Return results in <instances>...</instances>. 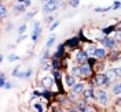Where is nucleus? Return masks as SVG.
<instances>
[{"mask_svg": "<svg viewBox=\"0 0 121 112\" xmlns=\"http://www.w3.org/2000/svg\"><path fill=\"white\" fill-rule=\"evenodd\" d=\"M58 4H59V3H58L56 0H54L52 3H50V4H47V6H44V7H43V12H44V14L54 12V11L58 8Z\"/></svg>", "mask_w": 121, "mask_h": 112, "instance_id": "nucleus-1", "label": "nucleus"}, {"mask_svg": "<svg viewBox=\"0 0 121 112\" xmlns=\"http://www.w3.org/2000/svg\"><path fill=\"white\" fill-rule=\"evenodd\" d=\"M106 77H107V81H109V83L110 82H114L116 79H117V77H118V74H117V70H107V73H106Z\"/></svg>", "mask_w": 121, "mask_h": 112, "instance_id": "nucleus-2", "label": "nucleus"}, {"mask_svg": "<svg viewBox=\"0 0 121 112\" xmlns=\"http://www.w3.org/2000/svg\"><path fill=\"white\" fill-rule=\"evenodd\" d=\"M107 94H106V92L103 90H98V93H96V100H98L100 104H106L107 103Z\"/></svg>", "mask_w": 121, "mask_h": 112, "instance_id": "nucleus-3", "label": "nucleus"}, {"mask_svg": "<svg viewBox=\"0 0 121 112\" xmlns=\"http://www.w3.org/2000/svg\"><path fill=\"white\" fill-rule=\"evenodd\" d=\"M95 82L98 83V85H106V83H109V81H107V77L106 75L98 74L95 77Z\"/></svg>", "mask_w": 121, "mask_h": 112, "instance_id": "nucleus-4", "label": "nucleus"}, {"mask_svg": "<svg viewBox=\"0 0 121 112\" xmlns=\"http://www.w3.org/2000/svg\"><path fill=\"white\" fill-rule=\"evenodd\" d=\"M41 83H43V86L44 88H51L54 83V79L52 77H44L43 79H41Z\"/></svg>", "mask_w": 121, "mask_h": 112, "instance_id": "nucleus-5", "label": "nucleus"}, {"mask_svg": "<svg viewBox=\"0 0 121 112\" xmlns=\"http://www.w3.org/2000/svg\"><path fill=\"white\" fill-rule=\"evenodd\" d=\"M84 88H85L84 83H74V85L72 86V90H73L74 93H81V92H84Z\"/></svg>", "mask_w": 121, "mask_h": 112, "instance_id": "nucleus-6", "label": "nucleus"}, {"mask_svg": "<svg viewBox=\"0 0 121 112\" xmlns=\"http://www.w3.org/2000/svg\"><path fill=\"white\" fill-rule=\"evenodd\" d=\"M114 44H116V41H114L113 38H110V37H105L103 38V45H105L106 48H113Z\"/></svg>", "mask_w": 121, "mask_h": 112, "instance_id": "nucleus-7", "label": "nucleus"}, {"mask_svg": "<svg viewBox=\"0 0 121 112\" xmlns=\"http://www.w3.org/2000/svg\"><path fill=\"white\" fill-rule=\"evenodd\" d=\"M87 59H88V55H87V52H83V51H81V52L77 53V60H78L80 63H84Z\"/></svg>", "mask_w": 121, "mask_h": 112, "instance_id": "nucleus-8", "label": "nucleus"}, {"mask_svg": "<svg viewBox=\"0 0 121 112\" xmlns=\"http://www.w3.org/2000/svg\"><path fill=\"white\" fill-rule=\"evenodd\" d=\"M105 55H106V51L103 48H96V49H95V58L102 59V58H105Z\"/></svg>", "mask_w": 121, "mask_h": 112, "instance_id": "nucleus-9", "label": "nucleus"}, {"mask_svg": "<svg viewBox=\"0 0 121 112\" xmlns=\"http://www.w3.org/2000/svg\"><path fill=\"white\" fill-rule=\"evenodd\" d=\"M81 73L83 75H90L91 74V67L88 63H84L83 66H81Z\"/></svg>", "mask_w": 121, "mask_h": 112, "instance_id": "nucleus-10", "label": "nucleus"}, {"mask_svg": "<svg viewBox=\"0 0 121 112\" xmlns=\"http://www.w3.org/2000/svg\"><path fill=\"white\" fill-rule=\"evenodd\" d=\"M66 83L72 88V86L76 83V77L74 75H68V77H66Z\"/></svg>", "mask_w": 121, "mask_h": 112, "instance_id": "nucleus-11", "label": "nucleus"}, {"mask_svg": "<svg viewBox=\"0 0 121 112\" xmlns=\"http://www.w3.org/2000/svg\"><path fill=\"white\" fill-rule=\"evenodd\" d=\"M84 96L85 98H94V92L91 88H87V89H84Z\"/></svg>", "mask_w": 121, "mask_h": 112, "instance_id": "nucleus-12", "label": "nucleus"}, {"mask_svg": "<svg viewBox=\"0 0 121 112\" xmlns=\"http://www.w3.org/2000/svg\"><path fill=\"white\" fill-rule=\"evenodd\" d=\"M112 92H113L114 94H121V83H116L113 86V89H112Z\"/></svg>", "mask_w": 121, "mask_h": 112, "instance_id": "nucleus-13", "label": "nucleus"}, {"mask_svg": "<svg viewBox=\"0 0 121 112\" xmlns=\"http://www.w3.org/2000/svg\"><path fill=\"white\" fill-rule=\"evenodd\" d=\"M72 73H73L74 77H81V75H83V73H81V67H73L72 68Z\"/></svg>", "mask_w": 121, "mask_h": 112, "instance_id": "nucleus-14", "label": "nucleus"}, {"mask_svg": "<svg viewBox=\"0 0 121 112\" xmlns=\"http://www.w3.org/2000/svg\"><path fill=\"white\" fill-rule=\"evenodd\" d=\"M95 49H96V48H94V46H88V48H87L85 52L88 55V58H90V56H95Z\"/></svg>", "mask_w": 121, "mask_h": 112, "instance_id": "nucleus-15", "label": "nucleus"}, {"mask_svg": "<svg viewBox=\"0 0 121 112\" xmlns=\"http://www.w3.org/2000/svg\"><path fill=\"white\" fill-rule=\"evenodd\" d=\"M68 44H69V45H77V44H78V38H77V37L70 38V40L68 41Z\"/></svg>", "mask_w": 121, "mask_h": 112, "instance_id": "nucleus-16", "label": "nucleus"}, {"mask_svg": "<svg viewBox=\"0 0 121 112\" xmlns=\"http://www.w3.org/2000/svg\"><path fill=\"white\" fill-rule=\"evenodd\" d=\"M109 10H110V7H96L95 8L96 12H105V11H109Z\"/></svg>", "mask_w": 121, "mask_h": 112, "instance_id": "nucleus-17", "label": "nucleus"}, {"mask_svg": "<svg viewBox=\"0 0 121 112\" xmlns=\"http://www.w3.org/2000/svg\"><path fill=\"white\" fill-rule=\"evenodd\" d=\"M54 41H55V36H51V37L48 38V41H47V48H50V46H51V45H52V42Z\"/></svg>", "mask_w": 121, "mask_h": 112, "instance_id": "nucleus-18", "label": "nucleus"}, {"mask_svg": "<svg viewBox=\"0 0 121 112\" xmlns=\"http://www.w3.org/2000/svg\"><path fill=\"white\" fill-rule=\"evenodd\" d=\"M0 15H1V18H4L7 15V8L4 7V6H1V8H0Z\"/></svg>", "mask_w": 121, "mask_h": 112, "instance_id": "nucleus-19", "label": "nucleus"}, {"mask_svg": "<svg viewBox=\"0 0 121 112\" xmlns=\"http://www.w3.org/2000/svg\"><path fill=\"white\" fill-rule=\"evenodd\" d=\"M14 8L17 10V11H21V12H22V11H25V6H22V4H17Z\"/></svg>", "mask_w": 121, "mask_h": 112, "instance_id": "nucleus-20", "label": "nucleus"}, {"mask_svg": "<svg viewBox=\"0 0 121 112\" xmlns=\"http://www.w3.org/2000/svg\"><path fill=\"white\" fill-rule=\"evenodd\" d=\"M78 4H80V0H72V1H70V6H72V7H77Z\"/></svg>", "mask_w": 121, "mask_h": 112, "instance_id": "nucleus-21", "label": "nucleus"}, {"mask_svg": "<svg viewBox=\"0 0 121 112\" xmlns=\"http://www.w3.org/2000/svg\"><path fill=\"white\" fill-rule=\"evenodd\" d=\"M76 94H77V93H74V92H72V93L69 94V98H70L72 101H76V100H77V97H76Z\"/></svg>", "mask_w": 121, "mask_h": 112, "instance_id": "nucleus-22", "label": "nucleus"}, {"mask_svg": "<svg viewBox=\"0 0 121 112\" xmlns=\"http://www.w3.org/2000/svg\"><path fill=\"white\" fill-rule=\"evenodd\" d=\"M18 59H19V58L15 56V55H10V56H8V60H10V62H15V60H18Z\"/></svg>", "mask_w": 121, "mask_h": 112, "instance_id": "nucleus-23", "label": "nucleus"}, {"mask_svg": "<svg viewBox=\"0 0 121 112\" xmlns=\"http://www.w3.org/2000/svg\"><path fill=\"white\" fill-rule=\"evenodd\" d=\"M21 3H22V4H25V6H29V4H30L29 0H18V4H21Z\"/></svg>", "mask_w": 121, "mask_h": 112, "instance_id": "nucleus-24", "label": "nucleus"}, {"mask_svg": "<svg viewBox=\"0 0 121 112\" xmlns=\"http://www.w3.org/2000/svg\"><path fill=\"white\" fill-rule=\"evenodd\" d=\"M25 30H26V26H25V25H22V26L18 29V31H19V34H22V33H25Z\"/></svg>", "mask_w": 121, "mask_h": 112, "instance_id": "nucleus-25", "label": "nucleus"}, {"mask_svg": "<svg viewBox=\"0 0 121 112\" xmlns=\"http://www.w3.org/2000/svg\"><path fill=\"white\" fill-rule=\"evenodd\" d=\"M58 25H59V22H55V23H54V25H51V26H50V31H52V30L55 29L56 26H58Z\"/></svg>", "mask_w": 121, "mask_h": 112, "instance_id": "nucleus-26", "label": "nucleus"}, {"mask_svg": "<svg viewBox=\"0 0 121 112\" xmlns=\"http://www.w3.org/2000/svg\"><path fill=\"white\" fill-rule=\"evenodd\" d=\"M6 85V75L1 74V86H4Z\"/></svg>", "mask_w": 121, "mask_h": 112, "instance_id": "nucleus-27", "label": "nucleus"}, {"mask_svg": "<svg viewBox=\"0 0 121 112\" xmlns=\"http://www.w3.org/2000/svg\"><path fill=\"white\" fill-rule=\"evenodd\" d=\"M35 107H36V109H37L39 112H43V107H41V105H40V104H36V105H35Z\"/></svg>", "mask_w": 121, "mask_h": 112, "instance_id": "nucleus-28", "label": "nucleus"}, {"mask_svg": "<svg viewBox=\"0 0 121 112\" xmlns=\"http://www.w3.org/2000/svg\"><path fill=\"white\" fill-rule=\"evenodd\" d=\"M116 40H117V41H121V31H117V34H116Z\"/></svg>", "mask_w": 121, "mask_h": 112, "instance_id": "nucleus-29", "label": "nucleus"}, {"mask_svg": "<svg viewBox=\"0 0 121 112\" xmlns=\"http://www.w3.org/2000/svg\"><path fill=\"white\" fill-rule=\"evenodd\" d=\"M4 86H6V89H11V88H13V83H11V82H8V83H6Z\"/></svg>", "mask_w": 121, "mask_h": 112, "instance_id": "nucleus-30", "label": "nucleus"}, {"mask_svg": "<svg viewBox=\"0 0 121 112\" xmlns=\"http://www.w3.org/2000/svg\"><path fill=\"white\" fill-rule=\"evenodd\" d=\"M54 0H43V3H44V6H47V4H50V3H52Z\"/></svg>", "mask_w": 121, "mask_h": 112, "instance_id": "nucleus-31", "label": "nucleus"}, {"mask_svg": "<svg viewBox=\"0 0 121 112\" xmlns=\"http://www.w3.org/2000/svg\"><path fill=\"white\" fill-rule=\"evenodd\" d=\"M52 67H54V68H56V67H58V60H54V63H52Z\"/></svg>", "mask_w": 121, "mask_h": 112, "instance_id": "nucleus-32", "label": "nucleus"}, {"mask_svg": "<svg viewBox=\"0 0 121 112\" xmlns=\"http://www.w3.org/2000/svg\"><path fill=\"white\" fill-rule=\"evenodd\" d=\"M54 75H55V78H56V79L59 78V73H58V71H54Z\"/></svg>", "mask_w": 121, "mask_h": 112, "instance_id": "nucleus-33", "label": "nucleus"}, {"mask_svg": "<svg viewBox=\"0 0 121 112\" xmlns=\"http://www.w3.org/2000/svg\"><path fill=\"white\" fill-rule=\"evenodd\" d=\"M120 6H121V4H120V3H118V1H117V3L114 4V8H118V7H120Z\"/></svg>", "mask_w": 121, "mask_h": 112, "instance_id": "nucleus-34", "label": "nucleus"}, {"mask_svg": "<svg viewBox=\"0 0 121 112\" xmlns=\"http://www.w3.org/2000/svg\"><path fill=\"white\" fill-rule=\"evenodd\" d=\"M32 15H35V12H29V14L26 15V16H28V18H30V16H32Z\"/></svg>", "mask_w": 121, "mask_h": 112, "instance_id": "nucleus-35", "label": "nucleus"}, {"mask_svg": "<svg viewBox=\"0 0 121 112\" xmlns=\"http://www.w3.org/2000/svg\"><path fill=\"white\" fill-rule=\"evenodd\" d=\"M117 74H118V75H120V77H121V67L118 68V70H117Z\"/></svg>", "mask_w": 121, "mask_h": 112, "instance_id": "nucleus-36", "label": "nucleus"}, {"mask_svg": "<svg viewBox=\"0 0 121 112\" xmlns=\"http://www.w3.org/2000/svg\"><path fill=\"white\" fill-rule=\"evenodd\" d=\"M81 112H91V109H88V108H85V109H83Z\"/></svg>", "mask_w": 121, "mask_h": 112, "instance_id": "nucleus-37", "label": "nucleus"}, {"mask_svg": "<svg viewBox=\"0 0 121 112\" xmlns=\"http://www.w3.org/2000/svg\"><path fill=\"white\" fill-rule=\"evenodd\" d=\"M118 104H120V105H121V98H120V100H118Z\"/></svg>", "mask_w": 121, "mask_h": 112, "instance_id": "nucleus-38", "label": "nucleus"}]
</instances>
